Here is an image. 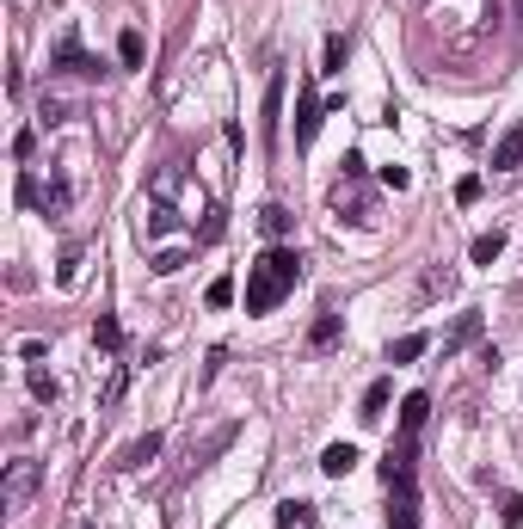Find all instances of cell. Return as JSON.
<instances>
[{
    "mask_svg": "<svg viewBox=\"0 0 523 529\" xmlns=\"http://www.w3.org/2000/svg\"><path fill=\"white\" fill-rule=\"evenodd\" d=\"M296 283H302V253H296V247H283V241H277V247H265L259 259L247 264V314H271Z\"/></svg>",
    "mask_w": 523,
    "mask_h": 529,
    "instance_id": "6da1fadb",
    "label": "cell"
},
{
    "mask_svg": "<svg viewBox=\"0 0 523 529\" xmlns=\"http://www.w3.org/2000/svg\"><path fill=\"white\" fill-rule=\"evenodd\" d=\"M283 68H271V80H265V105H259V142L265 154H277V142H283Z\"/></svg>",
    "mask_w": 523,
    "mask_h": 529,
    "instance_id": "7a4b0ae2",
    "label": "cell"
},
{
    "mask_svg": "<svg viewBox=\"0 0 523 529\" xmlns=\"http://www.w3.org/2000/svg\"><path fill=\"white\" fill-rule=\"evenodd\" d=\"M50 68H56V74H81V80H93V74H99V56H87V43H81L74 31H62L56 50H50Z\"/></svg>",
    "mask_w": 523,
    "mask_h": 529,
    "instance_id": "3957f363",
    "label": "cell"
},
{
    "mask_svg": "<svg viewBox=\"0 0 523 529\" xmlns=\"http://www.w3.org/2000/svg\"><path fill=\"white\" fill-rule=\"evenodd\" d=\"M320 124H327V99L314 93V80H302L296 87V148H308L320 135Z\"/></svg>",
    "mask_w": 523,
    "mask_h": 529,
    "instance_id": "277c9868",
    "label": "cell"
},
{
    "mask_svg": "<svg viewBox=\"0 0 523 529\" xmlns=\"http://www.w3.org/2000/svg\"><path fill=\"white\" fill-rule=\"evenodd\" d=\"M31 487H37V462H25V456H19V462L6 468V487H0V505H6V511H25V499H31Z\"/></svg>",
    "mask_w": 523,
    "mask_h": 529,
    "instance_id": "5b68a950",
    "label": "cell"
},
{
    "mask_svg": "<svg viewBox=\"0 0 523 529\" xmlns=\"http://www.w3.org/2000/svg\"><path fill=\"white\" fill-rule=\"evenodd\" d=\"M412 456H419V437L388 443V456H382V480H388V487H412V480H419V474H412Z\"/></svg>",
    "mask_w": 523,
    "mask_h": 529,
    "instance_id": "8992f818",
    "label": "cell"
},
{
    "mask_svg": "<svg viewBox=\"0 0 523 529\" xmlns=\"http://www.w3.org/2000/svg\"><path fill=\"white\" fill-rule=\"evenodd\" d=\"M388 529H419V480L388 487Z\"/></svg>",
    "mask_w": 523,
    "mask_h": 529,
    "instance_id": "52a82bcc",
    "label": "cell"
},
{
    "mask_svg": "<svg viewBox=\"0 0 523 529\" xmlns=\"http://www.w3.org/2000/svg\"><path fill=\"white\" fill-rule=\"evenodd\" d=\"M518 166H523V124H511L493 142V172H518Z\"/></svg>",
    "mask_w": 523,
    "mask_h": 529,
    "instance_id": "ba28073f",
    "label": "cell"
},
{
    "mask_svg": "<svg viewBox=\"0 0 523 529\" xmlns=\"http://www.w3.org/2000/svg\"><path fill=\"white\" fill-rule=\"evenodd\" d=\"M425 418H431V395H425V388H412V395L400 400V437H419V431H425Z\"/></svg>",
    "mask_w": 523,
    "mask_h": 529,
    "instance_id": "9c48e42d",
    "label": "cell"
},
{
    "mask_svg": "<svg viewBox=\"0 0 523 529\" xmlns=\"http://www.w3.org/2000/svg\"><path fill=\"white\" fill-rule=\"evenodd\" d=\"M68 203H74V191H68V172H50V185L37 191V210H43V216H62Z\"/></svg>",
    "mask_w": 523,
    "mask_h": 529,
    "instance_id": "30bf717a",
    "label": "cell"
},
{
    "mask_svg": "<svg viewBox=\"0 0 523 529\" xmlns=\"http://www.w3.org/2000/svg\"><path fill=\"white\" fill-rule=\"evenodd\" d=\"M474 339H481V308H468V314L443 333V357H456V351H462V345H474Z\"/></svg>",
    "mask_w": 523,
    "mask_h": 529,
    "instance_id": "8fae6325",
    "label": "cell"
},
{
    "mask_svg": "<svg viewBox=\"0 0 523 529\" xmlns=\"http://www.w3.org/2000/svg\"><path fill=\"white\" fill-rule=\"evenodd\" d=\"M358 468V443H327V456H320V474L327 480H345Z\"/></svg>",
    "mask_w": 523,
    "mask_h": 529,
    "instance_id": "7c38bea8",
    "label": "cell"
},
{
    "mask_svg": "<svg viewBox=\"0 0 523 529\" xmlns=\"http://www.w3.org/2000/svg\"><path fill=\"white\" fill-rule=\"evenodd\" d=\"M277 529H320V511L308 499H283L277 505Z\"/></svg>",
    "mask_w": 523,
    "mask_h": 529,
    "instance_id": "4fadbf2b",
    "label": "cell"
},
{
    "mask_svg": "<svg viewBox=\"0 0 523 529\" xmlns=\"http://www.w3.org/2000/svg\"><path fill=\"white\" fill-rule=\"evenodd\" d=\"M289 228H296V216H289L283 203H265V210H259V234L271 241V247H277V241H289Z\"/></svg>",
    "mask_w": 523,
    "mask_h": 529,
    "instance_id": "5bb4252c",
    "label": "cell"
},
{
    "mask_svg": "<svg viewBox=\"0 0 523 529\" xmlns=\"http://www.w3.org/2000/svg\"><path fill=\"white\" fill-rule=\"evenodd\" d=\"M431 351V333H400V339H388V364L400 370V364H412V357H425Z\"/></svg>",
    "mask_w": 523,
    "mask_h": 529,
    "instance_id": "9a60e30c",
    "label": "cell"
},
{
    "mask_svg": "<svg viewBox=\"0 0 523 529\" xmlns=\"http://www.w3.org/2000/svg\"><path fill=\"white\" fill-rule=\"evenodd\" d=\"M154 456H160V431H148V437H135L130 449L118 456V468H124V474H135V468H148Z\"/></svg>",
    "mask_w": 523,
    "mask_h": 529,
    "instance_id": "2e32d148",
    "label": "cell"
},
{
    "mask_svg": "<svg viewBox=\"0 0 523 529\" xmlns=\"http://www.w3.org/2000/svg\"><path fill=\"white\" fill-rule=\"evenodd\" d=\"M339 333H345V314H333V308H327V314L308 326V345H314V351H333V345H339Z\"/></svg>",
    "mask_w": 523,
    "mask_h": 529,
    "instance_id": "e0dca14e",
    "label": "cell"
},
{
    "mask_svg": "<svg viewBox=\"0 0 523 529\" xmlns=\"http://www.w3.org/2000/svg\"><path fill=\"white\" fill-rule=\"evenodd\" d=\"M173 228H179V210H173V203H154V210L142 216V234H148V241H166Z\"/></svg>",
    "mask_w": 523,
    "mask_h": 529,
    "instance_id": "ac0fdd59",
    "label": "cell"
},
{
    "mask_svg": "<svg viewBox=\"0 0 523 529\" xmlns=\"http://www.w3.org/2000/svg\"><path fill=\"white\" fill-rule=\"evenodd\" d=\"M93 345L112 351V357L124 351V326H118V314H99V320H93Z\"/></svg>",
    "mask_w": 523,
    "mask_h": 529,
    "instance_id": "d6986e66",
    "label": "cell"
},
{
    "mask_svg": "<svg viewBox=\"0 0 523 529\" xmlns=\"http://www.w3.org/2000/svg\"><path fill=\"white\" fill-rule=\"evenodd\" d=\"M388 400H394V382H370V388H364V412H358V418H364V425H376V418L388 412Z\"/></svg>",
    "mask_w": 523,
    "mask_h": 529,
    "instance_id": "ffe728a7",
    "label": "cell"
},
{
    "mask_svg": "<svg viewBox=\"0 0 523 529\" xmlns=\"http://www.w3.org/2000/svg\"><path fill=\"white\" fill-rule=\"evenodd\" d=\"M505 253V228H493V234H474V247H468V259L474 264H493Z\"/></svg>",
    "mask_w": 523,
    "mask_h": 529,
    "instance_id": "44dd1931",
    "label": "cell"
},
{
    "mask_svg": "<svg viewBox=\"0 0 523 529\" xmlns=\"http://www.w3.org/2000/svg\"><path fill=\"white\" fill-rule=\"evenodd\" d=\"M345 56H351V37L333 31V37H327V68H320V74H345Z\"/></svg>",
    "mask_w": 523,
    "mask_h": 529,
    "instance_id": "7402d4cb",
    "label": "cell"
},
{
    "mask_svg": "<svg viewBox=\"0 0 523 529\" xmlns=\"http://www.w3.org/2000/svg\"><path fill=\"white\" fill-rule=\"evenodd\" d=\"M142 56H148V43H142V31H124V37H118V62H124V68H142Z\"/></svg>",
    "mask_w": 523,
    "mask_h": 529,
    "instance_id": "603a6c76",
    "label": "cell"
},
{
    "mask_svg": "<svg viewBox=\"0 0 523 529\" xmlns=\"http://www.w3.org/2000/svg\"><path fill=\"white\" fill-rule=\"evenodd\" d=\"M31 400L56 406V400H62V382H56V376H43V370H31Z\"/></svg>",
    "mask_w": 523,
    "mask_h": 529,
    "instance_id": "cb8c5ba5",
    "label": "cell"
},
{
    "mask_svg": "<svg viewBox=\"0 0 523 529\" xmlns=\"http://www.w3.org/2000/svg\"><path fill=\"white\" fill-rule=\"evenodd\" d=\"M204 302H210V308H228V302H235V277H228V271H222V277H210Z\"/></svg>",
    "mask_w": 523,
    "mask_h": 529,
    "instance_id": "d4e9b609",
    "label": "cell"
},
{
    "mask_svg": "<svg viewBox=\"0 0 523 529\" xmlns=\"http://www.w3.org/2000/svg\"><path fill=\"white\" fill-rule=\"evenodd\" d=\"M154 271H160V277H173V271H185V264H191V253H185V247H166V253H154Z\"/></svg>",
    "mask_w": 523,
    "mask_h": 529,
    "instance_id": "484cf974",
    "label": "cell"
},
{
    "mask_svg": "<svg viewBox=\"0 0 523 529\" xmlns=\"http://www.w3.org/2000/svg\"><path fill=\"white\" fill-rule=\"evenodd\" d=\"M481 191H487V185H481V172H468V179H456V203H481Z\"/></svg>",
    "mask_w": 523,
    "mask_h": 529,
    "instance_id": "4316f807",
    "label": "cell"
},
{
    "mask_svg": "<svg viewBox=\"0 0 523 529\" xmlns=\"http://www.w3.org/2000/svg\"><path fill=\"white\" fill-rule=\"evenodd\" d=\"M222 228H228V222H222V210H210V216H204V228H197V241L210 247V241H222Z\"/></svg>",
    "mask_w": 523,
    "mask_h": 529,
    "instance_id": "83f0119b",
    "label": "cell"
},
{
    "mask_svg": "<svg viewBox=\"0 0 523 529\" xmlns=\"http://www.w3.org/2000/svg\"><path fill=\"white\" fill-rule=\"evenodd\" d=\"M499 518L511 529H523V493H505V505H499Z\"/></svg>",
    "mask_w": 523,
    "mask_h": 529,
    "instance_id": "f1b7e54d",
    "label": "cell"
},
{
    "mask_svg": "<svg viewBox=\"0 0 523 529\" xmlns=\"http://www.w3.org/2000/svg\"><path fill=\"white\" fill-rule=\"evenodd\" d=\"M74 277H81V253H74V247H68V253H62V271H56V283H62V289H68V283H74Z\"/></svg>",
    "mask_w": 523,
    "mask_h": 529,
    "instance_id": "f546056e",
    "label": "cell"
},
{
    "mask_svg": "<svg viewBox=\"0 0 523 529\" xmlns=\"http://www.w3.org/2000/svg\"><path fill=\"white\" fill-rule=\"evenodd\" d=\"M382 185H388V191H406V185H412V172H406V166H382Z\"/></svg>",
    "mask_w": 523,
    "mask_h": 529,
    "instance_id": "4dcf8cb0",
    "label": "cell"
},
{
    "mask_svg": "<svg viewBox=\"0 0 523 529\" xmlns=\"http://www.w3.org/2000/svg\"><path fill=\"white\" fill-rule=\"evenodd\" d=\"M37 191H43V185H37L31 172H19V185H12V197H19V203H37Z\"/></svg>",
    "mask_w": 523,
    "mask_h": 529,
    "instance_id": "1f68e13d",
    "label": "cell"
},
{
    "mask_svg": "<svg viewBox=\"0 0 523 529\" xmlns=\"http://www.w3.org/2000/svg\"><path fill=\"white\" fill-rule=\"evenodd\" d=\"M31 148H37V130H19V135H12V160H31Z\"/></svg>",
    "mask_w": 523,
    "mask_h": 529,
    "instance_id": "d6a6232c",
    "label": "cell"
}]
</instances>
